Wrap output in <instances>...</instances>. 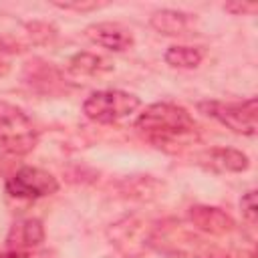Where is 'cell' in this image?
I'll return each mask as SVG.
<instances>
[{
  "instance_id": "7a4b0ae2",
  "label": "cell",
  "mask_w": 258,
  "mask_h": 258,
  "mask_svg": "<svg viewBox=\"0 0 258 258\" xmlns=\"http://www.w3.org/2000/svg\"><path fill=\"white\" fill-rule=\"evenodd\" d=\"M38 133L32 119L16 105L0 101V149L14 155H24L34 149Z\"/></svg>"
},
{
  "instance_id": "8992f818",
  "label": "cell",
  "mask_w": 258,
  "mask_h": 258,
  "mask_svg": "<svg viewBox=\"0 0 258 258\" xmlns=\"http://www.w3.org/2000/svg\"><path fill=\"white\" fill-rule=\"evenodd\" d=\"M85 34L91 42L107 48V50H113V52H123L127 48L133 46L135 38L131 34L129 28H125L123 24L119 22H95V24H89L85 28Z\"/></svg>"
},
{
  "instance_id": "6da1fadb",
  "label": "cell",
  "mask_w": 258,
  "mask_h": 258,
  "mask_svg": "<svg viewBox=\"0 0 258 258\" xmlns=\"http://www.w3.org/2000/svg\"><path fill=\"white\" fill-rule=\"evenodd\" d=\"M135 127L157 147L189 145L196 135L194 117L173 103H153L135 121Z\"/></svg>"
},
{
  "instance_id": "2e32d148",
  "label": "cell",
  "mask_w": 258,
  "mask_h": 258,
  "mask_svg": "<svg viewBox=\"0 0 258 258\" xmlns=\"http://www.w3.org/2000/svg\"><path fill=\"white\" fill-rule=\"evenodd\" d=\"M0 258H44L42 254H34L30 250H10L8 254H2Z\"/></svg>"
},
{
  "instance_id": "e0dca14e",
  "label": "cell",
  "mask_w": 258,
  "mask_h": 258,
  "mask_svg": "<svg viewBox=\"0 0 258 258\" xmlns=\"http://www.w3.org/2000/svg\"><path fill=\"white\" fill-rule=\"evenodd\" d=\"M18 48H14L12 44H8L6 40H0V56H4V54H12V52H16Z\"/></svg>"
},
{
  "instance_id": "30bf717a",
  "label": "cell",
  "mask_w": 258,
  "mask_h": 258,
  "mask_svg": "<svg viewBox=\"0 0 258 258\" xmlns=\"http://www.w3.org/2000/svg\"><path fill=\"white\" fill-rule=\"evenodd\" d=\"M208 163L218 169V171H244L248 169L250 161H248V155L238 151V149H232V147H216L208 153Z\"/></svg>"
},
{
  "instance_id": "9a60e30c",
  "label": "cell",
  "mask_w": 258,
  "mask_h": 258,
  "mask_svg": "<svg viewBox=\"0 0 258 258\" xmlns=\"http://www.w3.org/2000/svg\"><path fill=\"white\" fill-rule=\"evenodd\" d=\"M224 10L232 12L234 16H244V14H254L258 10V4L256 2H228L224 4Z\"/></svg>"
},
{
  "instance_id": "3957f363",
  "label": "cell",
  "mask_w": 258,
  "mask_h": 258,
  "mask_svg": "<svg viewBox=\"0 0 258 258\" xmlns=\"http://www.w3.org/2000/svg\"><path fill=\"white\" fill-rule=\"evenodd\" d=\"M198 109L204 115L226 125L234 133L250 135V137L256 135V127H258V101H256V97H250V99L238 101V103L202 101V103H198Z\"/></svg>"
},
{
  "instance_id": "277c9868",
  "label": "cell",
  "mask_w": 258,
  "mask_h": 258,
  "mask_svg": "<svg viewBox=\"0 0 258 258\" xmlns=\"http://www.w3.org/2000/svg\"><path fill=\"white\" fill-rule=\"evenodd\" d=\"M141 101L133 93L109 89V91H95L83 103V113L97 123H115L139 109Z\"/></svg>"
},
{
  "instance_id": "5b68a950",
  "label": "cell",
  "mask_w": 258,
  "mask_h": 258,
  "mask_svg": "<svg viewBox=\"0 0 258 258\" xmlns=\"http://www.w3.org/2000/svg\"><path fill=\"white\" fill-rule=\"evenodd\" d=\"M56 189H58V181L52 173L30 165L20 167L6 181V191L18 200H38L44 196H52Z\"/></svg>"
},
{
  "instance_id": "52a82bcc",
  "label": "cell",
  "mask_w": 258,
  "mask_h": 258,
  "mask_svg": "<svg viewBox=\"0 0 258 258\" xmlns=\"http://www.w3.org/2000/svg\"><path fill=\"white\" fill-rule=\"evenodd\" d=\"M187 218L198 230L212 236H224L234 230L232 216L214 206H191L187 212Z\"/></svg>"
},
{
  "instance_id": "9c48e42d",
  "label": "cell",
  "mask_w": 258,
  "mask_h": 258,
  "mask_svg": "<svg viewBox=\"0 0 258 258\" xmlns=\"http://www.w3.org/2000/svg\"><path fill=\"white\" fill-rule=\"evenodd\" d=\"M194 22V16L181 10H171V8H163L151 14L149 24L151 28H155L161 34L167 36H175V34H185V30L189 28V24Z\"/></svg>"
},
{
  "instance_id": "ac0fdd59",
  "label": "cell",
  "mask_w": 258,
  "mask_h": 258,
  "mask_svg": "<svg viewBox=\"0 0 258 258\" xmlns=\"http://www.w3.org/2000/svg\"><path fill=\"white\" fill-rule=\"evenodd\" d=\"M8 71H10V64H8V62H4V60H0V79H2V77H6V75H8Z\"/></svg>"
},
{
  "instance_id": "7c38bea8",
  "label": "cell",
  "mask_w": 258,
  "mask_h": 258,
  "mask_svg": "<svg viewBox=\"0 0 258 258\" xmlns=\"http://www.w3.org/2000/svg\"><path fill=\"white\" fill-rule=\"evenodd\" d=\"M165 62L173 69H196L202 58L204 50L200 46H185V44H173L163 54Z\"/></svg>"
},
{
  "instance_id": "4fadbf2b",
  "label": "cell",
  "mask_w": 258,
  "mask_h": 258,
  "mask_svg": "<svg viewBox=\"0 0 258 258\" xmlns=\"http://www.w3.org/2000/svg\"><path fill=\"white\" fill-rule=\"evenodd\" d=\"M52 6L60 10H75V12H91L97 8H103L105 2H95V0H71V2H52Z\"/></svg>"
},
{
  "instance_id": "8fae6325",
  "label": "cell",
  "mask_w": 258,
  "mask_h": 258,
  "mask_svg": "<svg viewBox=\"0 0 258 258\" xmlns=\"http://www.w3.org/2000/svg\"><path fill=\"white\" fill-rule=\"evenodd\" d=\"M69 71L73 75H79V77H95V75H103V73L113 71V64L101 54L79 52L69 60Z\"/></svg>"
},
{
  "instance_id": "5bb4252c",
  "label": "cell",
  "mask_w": 258,
  "mask_h": 258,
  "mask_svg": "<svg viewBox=\"0 0 258 258\" xmlns=\"http://www.w3.org/2000/svg\"><path fill=\"white\" fill-rule=\"evenodd\" d=\"M240 208H242V216L246 218L248 224H256V216H258V206H256V191L250 189L242 196L240 200Z\"/></svg>"
},
{
  "instance_id": "ba28073f",
  "label": "cell",
  "mask_w": 258,
  "mask_h": 258,
  "mask_svg": "<svg viewBox=\"0 0 258 258\" xmlns=\"http://www.w3.org/2000/svg\"><path fill=\"white\" fill-rule=\"evenodd\" d=\"M44 240V228L38 218H26L16 222L6 238L8 250H32Z\"/></svg>"
}]
</instances>
